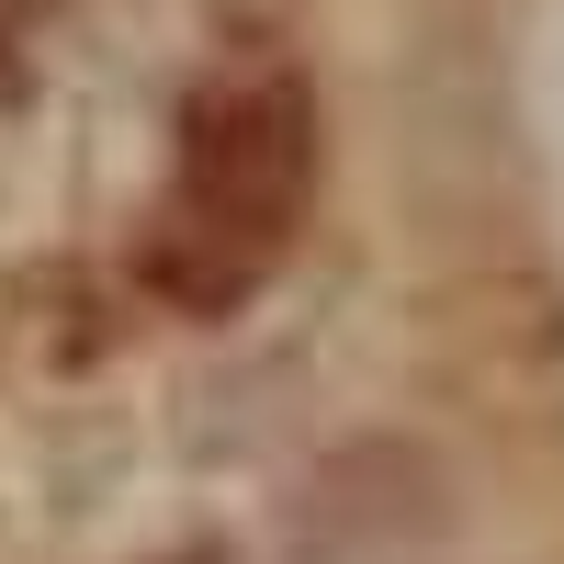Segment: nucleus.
Here are the masks:
<instances>
[{
	"instance_id": "nucleus-1",
	"label": "nucleus",
	"mask_w": 564,
	"mask_h": 564,
	"mask_svg": "<svg viewBox=\"0 0 564 564\" xmlns=\"http://www.w3.org/2000/svg\"><path fill=\"white\" fill-rule=\"evenodd\" d=\"M316 181V102L294 68H238L215 79L193 113H181V204L148 249V282L170 305H238L249 282L271 271V249L294 238Z\"/></svg>"
}]
</instances>
